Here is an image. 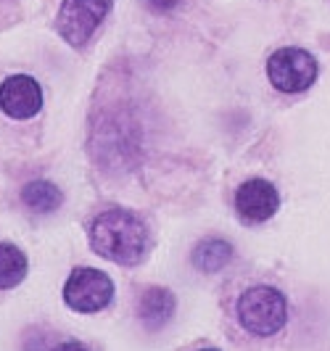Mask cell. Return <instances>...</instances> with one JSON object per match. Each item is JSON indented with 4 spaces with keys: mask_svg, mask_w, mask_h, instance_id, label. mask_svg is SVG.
Here are the masks:
<instances>
[{
    "mask_svg": "<svg viewBox=\"0 0 330 351\" xmlns=\"http://www.w3.org/2000/svg\"><path fill=\"white\" fill-rule=\"evenodd\" d=\"M90 248L119 267H138L148 254L145 222L130 209H106L87 228Z\"/></svg>",
    "mask_w": 330,
    "mask_h": 351,
    "instance_id": "6da1fadb",
    "label": "cell"
},
{
    "mask_svg": "<svg viewBox=\"0 0 330 351\" xmlns=\"http://www.w3.org/2000/svg\"><path fill=\"white\" fill-rule=\"evenodd\" d=\"M238 319L246 333L270 338L283 330L288 319V301L272 285H254L238 299Z\"/></svg>",
    "mask_w": 330,
    "mask_h": 351,
    "instance_id": "7a4b0ae2",
    "label": "cell"
},
{
    "mask_svg": "<svg viewBox=\"0 0 330 351\" xmlns=\"http://www.w3.org/2000/svg\"><path fill=\"white\" fill-rule=\"evenodd\" d=\"M317 74H320L317 58L304 48H278L267 58V80L272 88L285 95L309 90Z\"/></svg>",
    "mask_w": 330,
    "mask_h": 351,
    "instance_id": "3957f363",
    "label": "cell"
},
{
    "mask_svg": "<svg viewBox=\"0 0 330 351\" xmlns=\"http://www.w3.org/2000/svg\"><path fill=\"white\" fill-rule=\"evenodd\" d=\"M114 0H64L56 16V29L71 48H82L98 32Z\"/></svg>",
    "mask_w": 330,
    "mask_h": 351,
    "instance_id": "277c9868",
    "label": "cell"
},
{
    "mask_svg": "<svg viewBox=\"0 0 330 351\" xmlns=\"http://www.w3.org/2000/svg\"><path fill=\"white\" fill-rule=\"evenodd\" d=\"M114 299V280L95 267H77L67 278L64 301L71 312L98 315Z\"/></svg>",
    "mask_w": 330,
    "mask_h": 351,
    "instance_id": "5b68a950",
    "label": "cell"
},
{
    "mask_svg": "<svg viewBox=\"0 0 330 351\" xmlns=\"http://www.w3.org/2000/svg\"><path fill=\"white\" fill-rule=\"evenodd\" d=\"M43 108V88L30 74H11L0 82V111L8 119H32Z\"/></svg>",
    "mask_w": 330,
    "mask_h": 351,
    "instance_id": "8992f818",
    "label": "cell"
},
{
    "mask_svg": "<svg viewBox=\"0 0 330 351\" xmlns=\"http://www.w3.org/2000/svg\"><path fill=\"white\" fill-rule=\"evenodd\" d=\"M280 209V195L272 182L267 180H246L244 185L235 191V211L244 222L259 225L275 217Z\"/></svg>",
    "mask_w": 330,
    "mask_h": 351,
    "instance_id": "52a82bcc",
    "label": "cell"
},
{
    "mask_svg": "<svg viewBox=\"0 0 330 351\" xmlns=\"http://www.w3.org/2000/svg\"><path fill=\"white\" fill-rule=\"evenodd\" d=\"M174 306H177V301H174L172 291H167V288H148L140 296L138 317L143 319L145 328L156 330V328L169 322V317L174 315Z\"/></svg>",
    "mask_w": 330,
    "mask_h": 351,
    "instance_id": "ba28073f",
    "label": "cell"
},
{
    "mask_svg": "<svg viewBox=\"0 0 330 351\" xmlns=\"http://www.w3.org/2000/svg\"><path fill=\"white\" fill-rule=\"evenodd\" d=\"M21 201L24 206L35 214H51L64 204V193L51 180H32L21 188Z\"/></svg>",
    "mask_w": 330,
    "mask_h": 351,
    "instance_id": "9c48e42d",
    "label": "cell"
},
{
    "mask_svg": "<svg viewBox=\"0 0 330 351\" xmlns=\"http://www.w3.org/2000/svg\"><path fill=\"white\" fill-rule=\"evenodd\" d=\"M233 259V246L222 238H207L193 248L191 262L201 272H220L227 262Z\"/></svg>",
    "mask_w": 330,
    "mask_h": 351,
    "instance_id": "30bf717a",
    "label": "cell"
},
{
    "mask_svg": "<svg viewBox=\"0 0 330 351\" xmlns=\"http://www.w3.org/2000/svg\"><path fill=\"white\" fill-rule=\"evenodd\" d=\"M27 254L14 243H0V291H11L27 278Z\"/></svg>",
    "mask_w": 330,
    "mask_h": 351,
    "instance_id": "8fae6325",
    "label": "cell"
},
{
    "mask_svg": "<svg viewBox=\"0 0 330 351\" xmlns=\"http://www.w3.org/2000/svg\"><path fill=\"white\" fill-rule=\"evenodd\" d=\"M148 5L154 11H158V14H167V11H172V8L180 5V0H148Z\"/></svg>",
    "mask_w": 330,
    "mask_h": 351,
    "instance_id": "7c38bea8",
    "label": "cell"
},
{
    "mask_svg": "<svg viewBox=\"0 0 330 351\" xmlns=\"http://www.w3.org/2000/svg\"><path fill=\"white\" fill-rule=\"evenodd\" d=\"M56 351H90L82 341H64Z\"/></svg>",
    "mask_w": 330,
    "mask_h": 351,
    "instance_id": "4fadbf2b",
    "label": "cell"
},
{
    "mask_svg": "<svg viewBox=\"0 0 330 351\" xmlns=\"http://www.w3.org/2000/svg\"><path fill=\"white\" fill-rule=\"evenodd\" d=\"M201 351H220V349H201Z\"/></svg>",
    "mask_w": 330,
    "mask_h": 351,
    "instance_id": "5bb4252c",
    "label": "cell"
}]
</instances>
